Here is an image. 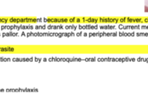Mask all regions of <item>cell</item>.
Wrapping results in <instances>:
<instances>
[{
    "instance_id": "6da1fadb",
    "label": "cell",
    "mask_w": 148,
    "mask_h": 101,
    "mask_svg": "<svg viewBox=\"0 0 148 101\" xmlns=\"http://www.w3.org/2000/svg\"><path fill=\"white\" fill-rule=\"evenodd\" d=\"M145 12H148V7H147V6H145Z\"/></svg>"
}]
</instances>
